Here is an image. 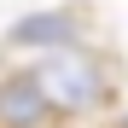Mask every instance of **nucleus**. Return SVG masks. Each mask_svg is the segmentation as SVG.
<instances>
[{
	"instance_id": "obj_1",
	"label": "nucleus",
	"mask_w": 128,
	"mask_h": 128,
	"mask_svg": "<svg viewBox=\"0 0 128 128\" xmlns=\"http://www.w3.org/2000/svg\"><path fill=\"white\" fill-rule=\"evenodd\" d=\"M41 93H47V105H58V111H93V105L105 99V70L99 58L76 52V47H52L47 58H41Z\"/></svg>"
},
{
	"instance_id": "obj_2",
	"label": "nucleus",
	"mask_w": 128,
	"mask_h": 128,
	"mask_svg": "<svg viewBox=\"0 0 128 128\" xmlns=\"http://www.w3.org/2000/svg\"><path fill=\"white\" fill-rule=\"evenodd\" d=\"M47 93H41L35 76H12L0 82V128H41L47 122Z\"/></svg>"
},
{
	"instance_id": "obj_3",
	"label": "nucleus",
	"mask_w": 128,
	"mask_h": 128,
	"mask_svg": "<svg viewBox=\"0 0 128 128\" xmlns=\"http://www.w3.org/2000/svg\"><path fill=\"white\" fill-rule=\"evenodd\" d=\"M70 35H76L70 12H41V18H29V24L12 29V47H64Z\"/></svg>"
}]
</instances>
